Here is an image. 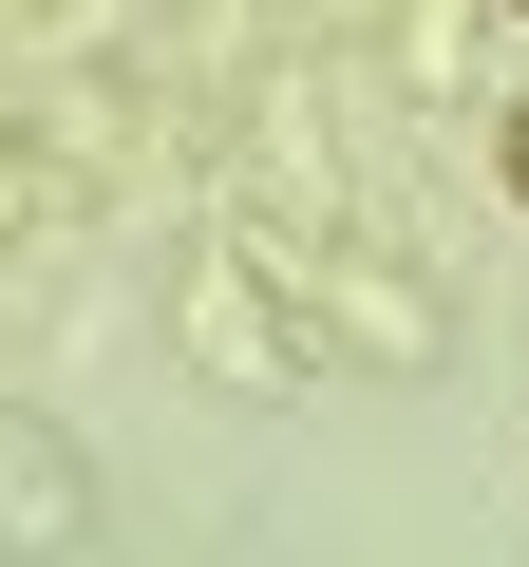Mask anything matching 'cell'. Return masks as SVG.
<instances>
[{"label":"cell","mask_w":529,"mask_h":567,"mask_svg":"<svg viewBox=\"0 0 529 567\" xmlns=\"http://www.w3.org/2000/svg\"><path fill=\"white\" fill-rule=\"evenodd\" d=\"M510 208H529V114H510Z\"/></svg>","instance_id":"1"}]
</instances>
